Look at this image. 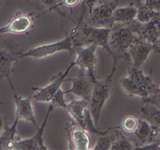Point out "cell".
Segmentation results:
<instances>
[{
	"label": "cell",
	"mask_w": 160,
	"mask_h": 150,
	"mask_svg": "<svg viewBox=\"0 0 160 150\" xmlns=\"http://www.w3.org/2000/svg\"><path fill=\"white\" fill-rule=\"evenodd\" d=\"M138 37V35L132 31L128 25L116 24L112 28L109 36V46L112 52V72L115 73L119 60H124L132 65V59L128 52L129 47Z\"/></svg>",
	"instance_id": "cell-1"
},
{
	"label": "cell",
	"mask_w": 160,
	"mask_h": 150,
	"mask_svg": "<svg viewBox=\"0 0 160 150\" xmlns=\"http://www.w3.org/2000/svg\"><path fill=\"white\" fill-rule=\"evenodd\" d=\"M82 18L83 16L77 23V31L73 36L72 42L74 48L89 45H96L104 49L112 58V52L109 46V36L112 28L91 26L85 22H82Z\"/></svg>",
	"instance_id": "cell-2"
},
{
	"label": "cell",
	"mask_w": 160,
	"mask_h": 150,
	"mask_svg": "<svg viewBox=\"0 0 160 150\" xmlns=\"http://www.w3.org/2000/svg\"><path fill=\"white\" fill-rule=\"evenodd\" d=\"M121 87L129 97H139L142 101L148 98L156 91L158 85L154 83L149 75H146L142 68L130 65L127 76L120 80Z\"/></svg>",
	"instance_id": "cell-3"
},
{
	"label": "cell",
	"mask_w": 160,
	"mask_h": 150,
	"mask_svg": "<svg viewBox=\"0 0 160 150\" xmlns=\"http://www.w3.org/2000/svg\"><path fill=\"white\" fill-rule=\"evenodd\" d=\"M23 54V49L15 41L0 38V81L3 79L8 80L13 92H16L11 80L13 64L20 59Z\"/></svg>",
	"instance_id": "cell-4"
},
{
	"label": "cell",
	"mask_w": 160,
	"mask_h": 150,
	"mask_svg": "<svg viewBox=\"0 0 160 150\" xmlns=\"http://www.w3.org/2000/svg\"><path fill=\"white\" fill-rule=\"evenodd\" d=\"M114 73L103 80H96L93 93L89 101V110L96 125L98 124L102 109L112 92V77Z\"/></svg>",
	"instance_id": "cell-5"
},
{
	"label": "cell",
	"mask_w": 160,
	"mask_h": 150,
	"mask_svg": "<svg viewBox=\"0 0 160 150\" xmlns=\"http://www.w3.org/2000/svg\"><path fill=\"white\" fill-rule=\"evenodd\" d=\"M77 26L72 28L71 32H69V34L66 35L63 40L51 43V44L42 45L40 46L28 50V51L24 53L20 56V59L25 58V57H32L34 59H42V58H46L50 55H52L55 53L62 51H68L71 55H72L75 53V48L73 46L72 39L73 36L77 31Z\"/></svg>",
	"instance_id": "cell-6"
},
{
	"label": "cell",
	"mask_w": 160,
	"mask_h": 150,
	"mask_svg": "<svg viewBox=\"0 0 160 150\" xmlns=\"http://www.w3.org/2000/svg\"><path fill=\"white\" fill-rule=\"evenodd\" d=\"M117 7H119V0H105L92 9L85 23L91 26L112 28L115 26L112 16Z\"/></svg>",
	"instance_id": "cell-7"
},
{
	"label": "cell",
	"mask_w": 160,
	"mask_h": 150,
	"mask_svg": "<svg viewBox=\"0 0 160 150\" xmlns=\"http://www.w3.org/2000/svg\"><path fill=\"white\" fill-rule=\"evenodd\" d=\"M128 26L141 40L152 44L154 52L160 53V16L146 23H140L136 20Z\"/></svg>",
	"instance_id": "cell-8"
},
{
	"label": "cell",
	"mask_w": 160,
	"mask_h": 150,
	"mask_svg": "<svg viewBox=\"0 0 160 150\" xmlns=\"http://www.w3.org/2000/svg\"><path fill=\"white\" fill-rule=\"evenodd\" d=\"M35 19L34 13H23L16 12L10 21L0 28V34H28L33 26Z\"/></svg>",
	"instance_id": "cell-9"
},
{
	"label": "cell",
	"mask_w": 160,
	"mask_h": 150,
	"mask_svg": "<svg viewBox=\"0 0 160 150\" xmlns=\"http://www.w3.org/2000/svg\"><path fill=\"white\" fill-rule=\"evenodd\" d=\"M98 47V46L96 45H89L75 48L77 59L74 62L76 66H78L80 70L87 71L94 82L97 80L95 76V69L97 65L96 51Z\"/></svg>",
	"instance_id": "cell-10"
},
{
	"label": "cell",
	"mask_w": 160,
	"mask_h": 150,
	"mask_svg": "<svg viewBox=\"0 0 160 150\" xmlns=\"http://www.w3.org/2000/svg\"><path fill=\"white\" fill-rule=\"evenodd\" d=\"M74 66H76L75 62H72L63 72H59L58 75H55V77H54L52 80L51 81V83L47 86L42 88L32 87V89L35 91V93L32 97V100L50 103L53 96L55 95V93L60 89L62 83L65 81L69 72L71 71V69Z\"/></svg>",
	"instance_id": "cell-11"
},
{
	"label": "cell",
	"mask_w": 160,
	"mask_h": 150,
	"mask_svg": "<svg viewBox=\"0 0 160 150\" xmlns=\"http://www.w3.org/2000/svg\"><path fill=\"white\" fill-rule=\"evenodd\" d=\"M55 109L51 104H49L48 110L47 114L45 116L44 122L42 125L39 129L37 130V133L32 137L28 138V139H23L21 140L20 137L14 142L12 149L15 150H47L48 148L44 143L43 139V133H44L45 128L47 126V120L51 114L53 109Z\"/></svg>",
	"instance_id": "cell-12"
},
{
	"label": "cell",
	"mask_w": 160,
	"mask_h": 150,
	"mask_svg": "<svg viewBox=\"0 0 160 150\" xmlns=\"http://www.w3.org/2000/svg\"><path fill=\"white\" fill-rule=\"evenodd\" d=\"M65 81L72 82L71 89L64 91L65 93H72L83 99L90 101L94 87V81L87 71L85 70H80L79 74L77 76L73 78H66Z\"/></svg>",
	"instance_id": "cell-13"
},
{
	"label": "cell",
	"mask_w": 160,
	"mask_h": 150,
	"mask_svg": "<svg viewBox=\"0 0 160 150\" xmlns=\"http://www.w3.org/2000/svg\"><path fill=\"white\" fill-rule=\"evenodd\" d=\"M69 136V149L87 150L89 149L90 137L89 133L82 127L70 119L68 128Z\"/></svg>",
	"instance_id": "cell-14"
},
{
	"label": "cell",
	"mask_w": 160,
	"mask_h": 150,
	"mask_svg": "<svg viewBox=\"0 0 160 150\" xmlns=\"http://www.w3.org/2000/svg\"><path fill=\"white\" fill-rule=\"evenodd\" d=\"M156 134L148 122L141 118L138 128L135 132L129 134V138L134 144V149H137L142 146L153 143Z\"/></svg>",
	"instance_id": "cell-15"
},
{
	"label": "cell",
	"mask_w": 160,
	"mask_h": 150,
	"mask_svg": "<svg viewBox=\"0 0 160 150\" xmlns=\"http://www.w3.org/2000/svg\"><path fill=\"white\" fill-rule=\"evenodd\" d=\"M14 101L16 104V118L19 120L32 123L36 127L37 130L39 129L38 124L37 123L35 118L34 111L32 108V97H22L17 95V93L14 92Z\"/></svg>",
	"instance_id": "cell-16"
},
{
	"label": "cell",
	"mask_w": 160,
	"mask_h": 150,
	"mask_svg": "<svg viewBox=\"0 0 160 150\" xmlns=\"http://www.w3.org/2000/svg\"><path fill=\"white\" fill-rule=\"evenodd\" d=\"M154 50V47L152 44L138 37L128 49V52L132 59V66L142 68L143 63L148 59L150 53Z\"/></svg>",
	"instance_id": "cell-17"
},
{
	"label": "cell",
	"mask_w": 160,
	"mask_h": 150,
	"mask_svg": "<svg viewBox=\"0 0 160 150\" xmlns=\"http://www.w3.org/2000/svg\"><path fill=\"white\" fill-rule=\"evenodd\" d=\"M138 7L135 4L127 7H117L113 12L114 24H120L123 25H130L137 20Z\"/></svg>",
	"instance_id": "cell-18"
},
{
	"label": "cell",
	"mask_w": 160,
	"mask_h": 150,
	"mask_svg": "<svg viewBox=\"0 0 160 150\" xmlns=\"http://www.w3.org/2000/svg\"><path fill=\"white\" fill-rule=\"evenodd\" d=\"M89 106V101L87 100L73 99L68 102L66 110L68 113L70 119L75 121L78 125L84 128V112ZM85 129V128H84Z\"/></svg>",
	"instance_id": "cell-19"
},
{
	"label": "cell",
	"mask_w": 160,
	"mask_h": 150,
	"mask_svg": "<svg viewBox=\"0 0 160 150\" xmlns=\"http://www.w3.org/2000/svg\"><path fill=\"white\" fill-rule=\"evenodd\" d=\"M140 110L142 119L146 120L151 125L154 132H160V108L150 102H142Z\"/></svg>",
	"instance_id": "cell-20"
},
{
	"label": "cell",
	"mask_w": 160,
	"mask_h": 150,
	"mask_svg": "<svg viewBox=\"0 0 160 150\" xmlns=\"http://www.w3.org/2000/svg\"><path fill=\"white\" fill-rule=\"evenodd\" d=\"M19 119L16 118L12 126H8L6 123L3 131L0 134V150L12 149L14 142L19 138L17 136V125Z\"/></svg>",
	"instance_id": "cell-21"
},
{
	"label": "cell",
	"mask_w": 160,
	"mask_h": 150,
	"mask_svg": "<svg viewBox=\"0 0 160 150\" xmlns=\"http://www.w3.org/2000/svg\"><path fill=\"white\" fill-rule=\"evenodd\" d=\"M116 134V139L112 145V150H132L135 148L134 144L129 137L124 136L122 130L120 128V125L115 128Z\"/></svg>",
	"instance_id": "cell-22"
},
{
	"label": "cell",
	"mask_w": 160,
	"mask_h": 150,
	"mask_svg": "<svg viewBox=\"0 0 160 150\" xmlns=\"http://www.w3.org/2000/svg\"><path fill=\"white\" fill-rule=\"evenodd\" d=\"M135 5L138 7V15H137V20L140 23H146L153 20L157 16H160V12L152 10L150 8L145 6L144 3L137 2Z\"/></svg>",
	"instance_id": "cell-23"
},
{
	"label": "cell",
	"mask_w": 160,
	"mask_h": 150,
	"mask_svg": "<svg viewBox=\"0 0 160 150\" xmlns=\"http://www.w3.org/2000/svg\"><path fill=\"white\" fill-rule=\"evenodd\" d=\"M84 128H85L90 135H97V136H103L108 134L114 128H109L106 129L105 131H101L98 130L94 127V123H93V119L92 117V114L90 113L89 108H86L84 112Z\"/></svg>",
	"instance_id": "cell-24"
},
{
	"label": "cell",
	"mask_w": 160,
	"mask_h": 150,
	"mask_svg": "<svg viewBox=\"0 0 160 150\" xmlns=\"http://www.w3.org/2000/svg\"><path fill=\"white\" fill-rule=\"evenodd\" d=\"M116 139V134L115 132V135L114 134H108L103 135V136H99L98 139L97 144L93 147V149L94 150H108L111 149L112 145L113 144V142Z\"/></svg>",
	"instance_id": "cell-25"
},
{
	"label": "cell",
	"mask_w": 160,
	"mask_h": 150,
	"mask_svg": "<svg viewBox=\"0 0 160 150\" xmlns=\"http://www.w3.org/2000/svg\"><path fill=\"white\" fill-rule=\"evenodd\" d=\"M139 119H140L137 118L136 116H127L126 118H124V119L123 120V122L120 125V128L126 133H132L136 131L138 125H139Z\"/></svg>",
	"instance_id": "cell-26"
},
{
	"label": "cell",
	"mask_w": 160,
	"mask_h": 150,
	"mask_svg": "<svg viewBox=\"0 0 160 150\" xmlns=\"http://www.w3.org/2000/svg\"><path fill=\"white\" fill-rule=\"evenodd\" d=\"M64 91H63L62 89H59L58 91L55 93V94L53 96L52 99L50 101V104L54 106V108L56 107H62L66 109L68 105V102H66L64 99Z\"/></svg>",
	"instance_id": "cell-27"
},
{
	"label": "cell",
	"mask_w": 160,
	"mask_h": 150,
	"mask_svg": "<svg viewBox=\"0 0 160 150\" xmlns=\"http://www.w3.org/2000/svg\"><path fill=\"white\" fill-rule=\"evenodd\" d=\"M81 2H83L85 4L84 0H62L57 5H55L54 7L50 9L49 12H51L52 10H55L57 12H59V7H67L68 8L69 10H72L73 8H75L76 7L78 6Z\"/></svg>",
	"instance_id": "cell-28"
},
{
	"label": "cell",
	"mask_w": 160,
	"mask_h": 150,
	"mask_svg": "<svg viewBox=\"0 0 160 150\" xmlns=\"http://www.w3.org/2000/svg\"><path fill=\"white\" fill-rule=\"evenodd\" d=\"M36 3L42 4V5H43V6H47V7H49L48 10L46 11L45 12H42V14H40L39 16H37V17L38 18L39 16H42L43 14H45V13L48 12L50 9H51V8L54 7L55 5H57V4L59 3V0H35L34 2H33V4H32V5H35Z\"/></svg>",
	"instance_id": "cell-29"
},
{
	"label": "cell",
	"mask_w": 160,
	"mask_h": 150,
	"mask_svg": "<svg viewBox=\"0 0 160 150\" xmlns=\"http://www.w3.org/2000/svg\"><path fill=\"white\" fill-rule=\"evenodd\" d=\"M142 102H150V103L154 104L158 108H160V91L159 89H157L156 91L154 92L153 94L150 96L148 98H146V100H143Z\"/></svg>",
	"instance_id": "cell-30"
},
{
	"label": "cell",
	"mask_w": 160,
	"mask_h": 150,
	"mask_svg": "<svg viewBox=\"0 0 160 150\" xmlns=\"http://www.w3.org/2000/svg\"><path fill=\"white\" fill-rule=\"evenodd\" d=\"M143 3L147 7L160 12V0H145Z\"/></svg>",
	"instance_id": "cell-31"
},
{
	"label": "cell",
	"mask_w": 160,
	"mask_h": 150,
	"mask_svg": "<svg viewBox=\"0 0 160 150\" xmlns=\"http://www.w3.org/2000/svg\"><path fill=\"white\" fill-rule=\"evenodd\" d=\"M105 0H85V6L89 9V12H90L93 7L98 4L103 2Z\"/></svg>",
	"instance_id": "cell-32"
},
{
	"label": "cell",
	"mask_w": 160,
	"mask_h": 150,
	"mask_svg": "<svg viewBox=\"0 0 160 150\" xmlns=\"http://www.w3.org/2000/svg\"><path fill=\"white\" fill-rule=\"evenodd\" d=\"M7 123V118L4 115H2V114L0 112V134L3 131L5 125Z\"/></svg>",
	"instance_id": "cell-33"
},
{
	"label": "cell",
	"mask_w": 160,
	"mask_h": 150,
	"mask_svg": "<svg viewBox=\"0 0 160 150\" xmlns=\"http://www.w3.org/2000/svg\"><path fill=\"white\" fill-rule=\"evenodd\" d=\"M154 142H158V144H160V132H158L155 136V138H154Z\"/></svg>",
	"instance_id": "cell-34"
},
{
	"label": "cell",
	"mask_w": 160,
	"mask_h": 150,
	"mask_svg": "<svg viewBox=\"0 0 160 150\" xmlns=\"http://www.w3.org/2000/svg\"><path fill=\"white\" fill-rule=\"evenodd\" d=\"M158 89H159V91H160V85H158Z\"/></svg>",
	"instance_id": "cell-35"
},
{
	"label": "cell",
	"mask_w": 160,
	"mask_h": 150,
	"mask_svg": "<svg viewBox=\"0 0 160 150\" xmlns=\"http://www.w3.org/2000/svg\"><path fill=\"white\" fill-rule=\"evenodd\" d=\"M0 5H1V0H0Z\"/></svg>",
	"instance_id": "cell-36"
},
{
	"label": "cell",
	"mask_w": 160,
	"mask_h": 150,
	"mask_svg": "<svg viewBox=\"0 0 160 150\" xmlns=\"http://www.w3.org/2000/svg\"><path fill=\"white\" fill-rule=\"evenodd\" d=\"M1 104H2V102H1V101H0V105H1Z\"/></svg>",
	"instance_id": "cell-37"
}]
</instances>
